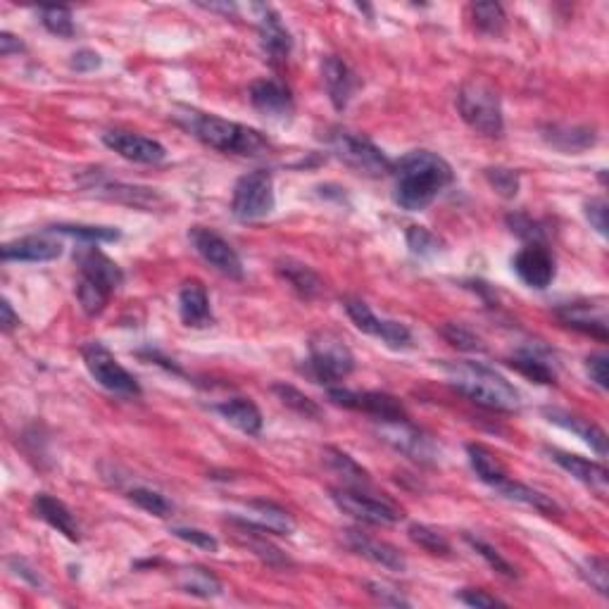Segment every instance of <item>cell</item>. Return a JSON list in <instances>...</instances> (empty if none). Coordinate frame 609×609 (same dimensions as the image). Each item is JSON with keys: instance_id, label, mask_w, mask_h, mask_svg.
Listing matches in <instances>:
<instances>
[{"instance_id": "6da1fadb", "label": "cell", "mask_w": 609, "mask_h": 609, "mask_svg": "<svg viewBox=\"0 0 609 609\" xmlns=\"http://www.w3.org/2000/svg\"><path fill=\"white\" fill-rule=\"evenodd\" d=\"M393 200L407 212L426 210L445 186L452 184L450 162L431 150H412L393 162Z\"/></svg>"}, {"instance_id": "7a4b0ae2", "label": "cell", "mask_w": 609, "mask_h": 609, "mask_svg": "<svg viewBox=\"0 0 609 609\" xmlns=\"http://www.w3.org/2000/svg\"><path fill=\"white\" fill-rule=\"evenodd\" d=\"M172 119L193 138H198L205 146L219 150V153L262 158L269 150V141L257 129H250L246 124L231 122V119H222L217 115H207V112L188 108V105H177L172 112Z\"/></svg>"}, {"instance_id": "3957f363", "label": "cell", "mask_w": 609, "mask_h": 609, "mask_svg": "<svg viewBox=\"0 0 609 609\" xmlns=\"http://www.w3.org/2000/svg\"><path fill=\"white\" fill-rule=\"evenodd\" d=\"M448 384L472 403L495 412H517L521 407L519 391L505 376L479 362H448L443 364Z\"/></svg>"}, {"instance_id": "277c9868", "label": "cell", "mask_w": 609, "mask_h": 609, "mask_svg": "<svg viewBox=\"0 0 609 609\" xmlns=\"http://www.w3.org/2000/svg\"><path fill=\"white\" fill-rule=\"evenodd\" d=\"M457 110L469 129L488 138H500L505 134V117L498 91L486 79L464 81L457 93Z\"/></svg>"}, {"instance_id": "5b68a950", "label": "cell", "mask_w": 609, "mask_h": 609, "mask_svg": "<svg viewBox=\"0 0 609 609\" xmlns=\"http://www.w3.org/2000/svg\"><path fill=\"white\" fill-rule=\"evenodd\" d=\"M326 143H329L331 153H334L345 167H350L357 174H364V177L372 179L393 174V160L376 146L372 138L355 134V131L348 129H334L326 136Z\"/></svg>"}, {"instance_id": "8992f818", "label": "cell", "mask_w": 609, "mask_h": 609, "mask_svg": "<svg viewBox=\"0 0 609 609\" xmlns=\"http://www.w3.org/2000/svg\"><path fill=\"white\" fill-rule=\"evenodd\" d=\"M355 372V355L343 338L329 331L310 338V355L305 362V374L315 384L334 386Z\"/></svg>"}, {"instance_id": "52a82bcc", "label": "cell", "mask_w": 609, "mask_h": 609, "mask_svg": "<svg viewBox=\"0 0 609 609\" xmlns=\"http://www.w3.org/2000/svg\"><path fill=\"white\" fill-rule=\"evenodd\" d=\"M274 177L267 169H255V172L243 174L236 181L234 196H231V212L241 222H257L274 212Z\"/></svg>"}, {"instance_id": "ba28073f", "label": "cell", "mask_w": 609, "mask_h": 609, "mask_svg": "<svg viewBox=\"0 0 609 609\" xmlns=\"http://www.w3.org/2000/svg\"><path fill=\"white\" fill-rule=\"evenodd\" d=\"M331 500L336 502V507L341 512L372 526H393L405 517L403 510L393 500L384 498V495L360 491V488L353 486L331 488Z\"/></svg>"}, {"instance_id": "9c48e42d", "label": "cell", "mask_w": 609, "mask_h": 609, "mask_svg": "<svg viewBox=\"0 0 609 609\" xmlns=\"http://www.w3.org/2000/svg\"><path fill=\"white\" fill-rule=\"evenodd\" d=\"M81 357H84L86 369L96 379V384L103 386L105 391L124 395V398H138L141 395V386H138L136 376L129 369H124L117 362V357L100 341L86 343L81 348Z\"/></svg>"}, {"instance_id": "30bf717a", "label": "cell", "mask_w": 609, "mask_h": 609, "mask_svg": "<svg viewBox=\"0 0 609 609\" xmlns=\"http://www.w3.org/2000/svg\"><path fill=\"white\" fill-rule=\"evenodd\" d=\"M329 400L345 410H357L374 417L376 422H400L407 417L405 405L395 395L381 391H350V388L329 386Z\"/></svg>"}, {"instance_id": "8fae6325", "label": "cell", "mask_w": 609, "mask_h": 609, "mask_svg": "<svg viewBox=\"0 0 609 609\" xmlns=\"http://www.w3.org/2000/svg\"><path fill=\"white\" fill-rule=\"evenodd\" d=\"M188 241L196 248V253L210 265L215 272L229 276V279L241 281L243 279V262L241 255L236 253V248L226 241L224 236H219L215 229H207V226H193L188 231Z\"/></svg>"}, {"instance_id": "7c38bea8", "label": "cell", "mask_w": 609, "mask_h": 609, "mask_svg": "<svg viewBox=\"0 0 609 609\" xmlns=\"http://www.w3.org/2000/svg\"><path fill=\"white\" fill-rule=\"evenodd\" d=\"M379 436L400 455L410 457L414 462L433 464L438 460V448L433 443L429 433L417 429L410 419H400V422H379Z\"/></svg>"}, {"instance_id": "4fadbf2b", "label": "cell", "mask_w": 609, "mask_h": 609, "mask_svg": "<svg viewBox=\"0 0 609 609\" xmlns=\"http://www.w3.org/2000/svg\"><path fill=\"white\" fill-rule=\"evenodd\" d=\"M343 307L362 334L379 338V341H384L386 345H391V348H395V350L410 348L412 345V331L407 329L405 324L393 322V319H379L372 312V307L364 303V300L343 298Z\"/></svg>"}, {"instance_id": "5bb4252c", "label": "cell", "mask_w": 609, "mask_h": 609, "mask_svg": "<svg viewBox=\"0 0 609 609\" xmlns=\"http://www.w3.org/2000/svg\"><path fill=\"white\" fill-rule=\"evenodd\" d=\"M103 143L115 150L119 158L136 162V165H160L167 158V150L160 141L134 134V131L110 129L103 134Z\"/></svg>"}, {"instance_id": "9a60e30c", "label": "cell", "mask_w": 609, "mask_h": 609, "mask_svg": "<svg viewBox=\"0 0 609 609\" xmlns=\"http://www.w3.org/2000/svg\"><path fill=\"white\" fill-rule=\"evenodd\" d=\"M253 10L262 50H265V55L272 65H284L293 50V39L284 27V22H281L279 12L269 8V5H253Z\"/></svg>"}, {"instance_id": "2e32d148", "label": "cell", "mask_w": 609, "mask_h": 609, "mask_svg": "<svg viewBox=\"0 0 609 609\" xmlns=\"http://www.w3.org/2000/svg\"><path fill=\"white\" fill-rule=\"evenodd\" d=\"M514 272L521 281H524L529 288H548L552 281H555L557 267H555V257L545 246H538V243H529L526 248H521L512 260Z\"/></svg>"}, {"instance_id": "e0dca14e", "label": "cell", "mask_w": 609, "mask_h": 609, "mask_svg": "<svg viewBox=\"0 0 609 609\" xmlns=\"http://www.w3.org/2000/svg\"><path fill=\"white\" fill-rule=\"evenodd\" d=\"M74 262L79 267V279L91 281L108 293H115L124 284V272L115 260H110L103 250L96 246H84L74 253Z\"/></svg>"}, {"instance_id": "ac0fdd59", "label": "cell", "mask_w": 609, "mask_h": 609, "mask_svg": "<svg viewBox=\"0 0 609 609\" xmlns=\"http://www.w3.org/2000/svg\"><path fill=\"white\" fill-rule=\"evenodd\" d=\"M250 103L257 112L272 119H288L293 115L291 89L279 79H260L250 86Z\"/></svg>"}, {"instance_id": "d6986e66", "label": "cell", "mask_w": 609, "mask_h": 609, "mask_svg": "<svg viewBox=\"0 0 609 609\" xmlns=\"http://www.w3.org/2000/svg\"><path fill=\"white\" fill-rule=\"evenodd\" d=\"M555 317L560 319L569 329L581 331V334L598 338V341H607V312L605 305L593 303H567L555 310Z\"/></svg>"}, {"instance_id": "ffe728a7", "label": "cell", "mask_w": 609, "mask_h": 609, "mask_svg": "<svg viewBox=\"0 0 609 609\" xmlns=\"http://www.w3.org/2000/svg\"><path fill=\"white\" fill-rule=\"evenodd\" d=\"M345 543H348V548L357 552V555L364 557V560L379 564V567H384L388 571H405L407 569V560L405 555L398 548H393L391 543L379 541V538H372L369 533H362L357 529H348L345 531Z\"/></svg>"}, {"instance_id": "44dd1931", "label": "cell", "mask_w": 609, "mask_h": 609, "mask_svg": "<svg viewBox=\"0 0 609 609\" xmlns=\"http://www.w3.org/2000/svg\"><path fill=\"white\" fill-rule=\"evenodd\" d=\"M548 455L552 462L560 464L564 472L574 476L576 481H581L583 486H588L590 491L598 493L600 498H605L607 486H609V474L600 462H590V460H586V457L571 455V452H564L557 448H548Z\"/></svg>"}, {"instance_id": "7402d4cb", "label": "cell", "mask_w": 609, "mask_h": 609, "mask_svg": "<svg viewBox=\"0 0 609 609\" xmlns=\"http://www.w3.org/2000/svg\"><path fill=\"white\" fill-rule=\"evenodd\" d=\"M322 79L331 105L336 110L348 108L350 98L357 91V77L353 69L345 65L341 58H336V55H326L322 60Z\"/></svg>"}, {"instance_id": "603a6c76", "label": "cell", "mask_w": 609, "mask_h": 609, "mask_svg": "<svg viewBox=\"0 0 609 609\" xmlns=\"http://www.w3.org/2000/svg\"><path fill=\"white\" fill-rule=\"evenodd\" d=\"M179 317L181 322L191 329H205L212 326L215 317H212L210 295H207L205 286L200 281H186L179 291Z\"/></svg>"}, {"instance_id": "cb8c5ba5", "label": "cell", "mask_w": 609, "mask_h": 609, "mask_svg": "<svg viewBox=\"0 0 609 609\" xmlns=\"http://www.w3.org/2000/svg\"><path fill=\"white\" fill-rule=\"evenodd\" d=\"M31 507H34L36 517L46 521L48 526H53V529L62 533L67 541H72V543L81 541V529H79L77 519H74L72 510H69L65 502L53 498V495H48V493H36Z\"/></svg>"}, {"instance_id": "d4e9b609", "label": "cell", "mask_w": 609, "mask_h": 609, "mask_svg": "<svg viewBox=\"0 0 609 609\" xmlns=\"http://www.w3.org/2000/svg\"><path fill=\"white\" fill-rule=\"evenodd\" d=\"M0 253L5 262H50L62 255V246L48 236H24L5 243Z\"/></svg>"}, {"instance_id": "484cf974", "label": "cell", "mask_w": 609, "mask_h": 609, "mask_svg": "<svg viewBox=\"0 0 609 609\" xmlns=\"http://www.w3.org/2000/svg\"><path fill=\"white\" fill-rule=\"evenodd\" d=\"M276 274L281 276V281H286L291 286L293 293H298L303 300H315L319 293L324 291L322 279L315 269H310L303 262L293 260V257H281L276 262Z\"/></svg>"}, {"instance_id": "4316f807", "label": "cell", "mask_w": 609, "mask_h": 609, "mask_svg": "<svg viewBox=\"0 0 609 609\" xmlns=\"http://www.w3.org/2000/svg\"><path fill=\"white\" fill-rule=\"evenodd\" d=\"M229 524L236 529L238 541L246 545L250 552H255L262 562H267L269 567H279V564L284 567V564H288V557H284V552L267 541L265 529H260V526H255L253 521L248 519H229Z\"/></svg>"}, {"instance_id": "83f0119b", "label": "cell", "mask_w": 609, "mask_h": 609, "mask_svg": "<svg viewBox=\"0 0 609 609\" xmlns=\"http://www.w3.org/2000/svg\"><path fill=\"white\" fill-rule=\"evenodd\" d=\"M543 414L548 417L550 424H557V426H562V429L576 433V436H579L583 443L590 445V450L598 452V457L607 455V436H605V431L600 429V426L590 424L588 419L576 417V414L557 410V407H552V410H550V407H545Z\"/></svg>"}, {"instance_id": "f1b7e54d", "label": "cell", "mask_w": 609, "mask_h": 609, "mask_svg": "<svg viewBox=\"0 0 609 609\" xmlns=\"http://www.w3.org/2000/svg\"><path fill=\"white\" fill-rule=\"evenodd\" d=\"M250 519L255 526L265 529L267 533H276V536H291L295 531V519L286 507L276 505L272 500H250L248 502Z\"/></svg>"}, {"instance_id": "f546056e", "label": "cell", "mask_w": 609, "mask_h": 609, "mask_svg": "<svg viewBox=\"0 0 609 609\" xmlns=\"http://www.w3.org/2000/svg\"><path fill=\"white\" fill-rule=\"evenodd\" d=\"M545 143L562 153H583L598 143V134L590 127H569V124H548L543 129Z\"/></svg>"}, {"instance_id": "4dcf8cb0", "label": "cell", "mask_w": 609, "mask_h": 609, "mask_svg": "<svg viewBox=\"0 0 609 609\" xmlns=\"http://www.w3.org/2000/svg\"><path fill=\"white\" fill-rule=\"evenodd\" d=\"M219 417L226 419L231 426H236L238 431L246 433V436H260L262 431V412L253 400L248 398H229L215 405Z\"/></svg>"}, {"instance_id": "1f68e13d", "label": "cell", "mask_w": 609, "mask_h": 609, "mask_svg": "<svg viewBox=\"0 0 609 609\" xmlns=\"http://www.w3.org/2000/svg\"><path fill=\"white\" fill-rule=\"evenodd\" d=\"M495 491H498L502 498H507L512 502H521V505L533 507L536 512L548 514V517H552V514H555V517H557V514H562V507L557 505V502L552 500L550 495L536 491V488H531V486H524V483H519V481L507 479L505 483H500Z\"/></svg>"}, {"instance_id": "d6a6232c", "label": "cell", "mask_w": 609, "mask_h": 609, "mask_svg": "<svg viewBox=\"0 0 609 609\" xmlns=\"http://www.w3.org/2000/svg\"><path fill=\"white\" fill-rule=\"evenodd\" d=\"M467 455H469V464H472L474 474L479 476V479L486 483V486L498 488L500 483H505L507 479H510L505 464H502L498 457H495L493 452L486 448V445L469 443L467 445Z\"/></svg>"}, {"instance_id": "836d02e7", "label": "cell", "mask_w": 609, "mask_h": 609, "mask_svg": "<svg viewBox=\"0 0 609 609\" xmlns=\"http://www.w3.org/2000/svg\"><path fill=\"white\" fill-rule=\"evenodd\" d=\"M507 364H510L512 369H517L521 376H526V379L533 381V384L550 386V384H555V379H557L555 369H552L550 364L536 353V350H521V353H514Z\"/></svg>"}, {"instance_id": "e575fe53", "label": "cell", "mask_w": 609, "mask_h": 609, "mask_svg": "<svg viewBox=\"0 0 609 609\" xmlns=\"http://www.w3.org/2000/svg\"><path fill=\"white\" fill-rule=\"evenodd\" d=\"M55 234H65L77 238L84 246H98V243H115L122 238L117 226H96V224H55L50 226Z\"/></svg>"}, {"instance_id": "d590c367", "label": "cell", "mask_w": 609, "mask_h": 609, "mask_svg": "<svg viewBox=\"0 0 609 609\" xmlns=\"http://www.w3.org/2000/svg\"><path fill=\"white\" fill-rule=\"evenodd\" d=\"M181 590L196 598H217L222 595V583L212 571L203 567H191L181 574Z\"/></svg>"}, {"instance_id": "8d00e7d4", "label": "cell", "mask_w": 609, "mask_h": 609, "mask_svg": "<svg viewBox=\"0 0 609 609\" xmlns=\"http://www.w3.org/2000/svg\"><path fill=\"white\" fill-rule=\"evenodd\" d=\"M464 541L472 545V550L476 552V555H479L481 560H486L488 567H491L498 576H502V579H507V581L519 579L517 567H514L510 560H505V557L500 555V550L493 548L491 543H486L479 536H472V533H467V536H464Z\"/></svg>"}, {"instance_id": "74e56055", "label": "cell", "mask_w": 609, "mask_h": 609, "mask_svg": "<svg viewBox=\"0 0 609 609\" xmlns=\"http://www.w3.org/2000/svg\"><path fill=\"white\" fill-rule=\"evenodd\" d=\"M474 27L486 36H502L507 29V15L500 3H474L472 5Z\"/></svg>"}, {"instance_id": "f35d334b", "label": "cell", "mask_w": 609, "mask_h": 609, "mask_svg": "<svg viewBox=\"0 0 609 609\" xmlns=\"http://www.w3.org/2000/svg\"><path fill=\"white\" fill-rule=\"evenodd\" d=\"M272 393L276 398L284 403L288 410H293L295 414H300V417L305 419H322V407H319L315 400L310 398V395H305L303 391H298L295 386L288 384H274Z\"/></svg>"}, {"instance_id": "ab89813d", "label": "cell", "mask_w": 609, "mask_h": 609, "mask_svg": "<svg viewBox=\"0 0 609 609\" xmlns=\"http://www.w3.org/2000/svg\"><path fill=\"white\" fill-rule=\"evenodd\" d=\"M324 455H326V462L331 464V469L341 474L348 486H353V488L369 486V474L364 472V469L353 460V457L345 455V452H341L338 448H326Z\"/></svg>"}, {"instance_id": "60d3db41", "label": "cell", "mask_w": 609, "mask_h": 609, "mask_svg": "<svg viewBox=\"0 0 609 609\" xmlns=\"http://www.w3.org/2000/svg\"><path fill=\"white\" fill-rule=\"evenodd\" d=\"M129 500L134 502L136 507H141L143 512L153 514V517H160V519L169 517L174 510L172 502H169L162 493L153 491V488H131Z\"/></svg>"}, {"instance_id": "b9f144b4", "label": "cell", "mask_w": 609, "mask_h": 609, "mask_svg": "<svg viewBox=\"0 0 609 609\" xmlns=\"http://www.w3.org/2000/svg\"><path fill=\"white\" fill-rule=\"evenodd\" d=\"M410 538L412 543H417L419 548L429 552V555H441V557H448L450 555V543L448 538L443 536V533H438L436 529H431V526H424V524H412L410 526Z\"/></svg>"}, {"instance_id": "7bdbcfd3", "label": "cell", "mask_w": 609, "mask_h": 609, "mask_svg": "<svg viewBox=\"0 0 609 609\" xmlns=\"http://www.w3.org/2000/svg\"><path fill=\"white\" fill-rule=\"evenodd\" d=\"M110 295L112 293H108L105 288H100L96 284H91V281H86V279L77 281V300H79L81 310H84L89 317H98L100 312L108 307Z\"/></svg>"}, {"instance_id": "ee69618b", "label": "cell", "mask_w": 609, "mask_h": 609, "mask_svg": "<svg viewBox=\"0 0 609 609\" xmlns=\"http://www.w3.org/2000/svg\"><path fill=\"white\" fill-rule=\"evenodd\" d=\"M41 24L53 36H60V39H72L74 36V20L69 8H60V5L41 8Z\"/></svg>"}, {"instance_id": "f6af8a7d", "label": "cell", "mask_w": 609, "mask_h": 609, "mask_svg": "<svg viewBox=\"0 0 609 609\" xmlns=\"http://www.w3.org/2000/svg\"><path fill=\"white\" fill-rule=\"evenodd\" d=\"M579 574L583 576V581H586L590 588H595L602 598H607L609 595V581H607L609 567H607L605 557H586V560L581 562Z\"/></svg>"}, {"instance_id": "bcb514c9", "label": "cell", "mask_w": 609, "mask_h": 609, "mask_svg": "<svg viewBox=\"0 0 609 609\" xmlns=\"http://www.w3.org/2000/svg\"><path fill=\"white\" fill-rule=\"evenodd\" d=\"M441 334L445 341H448L450 345H455L457 350H467V353H481L483 350V343L481 338L474 334L469 326H464L460 322H448L443 324Z\"/></svg>"}, {"instance_id": "7dc6e473", "label": "cell", "mask_w": 609, "mask_h": 609, "mask_svg": "<svg viewBox=\"0 0 609 609\" xmlns=\"http://www.w3.org/2000/svg\"><path fill=\"white\" fill-rule=\"evenodd\" d=\"M407 246H410L414 255L433 257L441 253V238L431 234L426 226H410L407 229Z\"/></svg>"}, {"instance_id": "c3c4849f", "label": "cell", "mask_w": 609, "mask_h": 609, "mask_svg": "<svg viewBox=\"0 0 609 609\" xmlns=\"http://www.w3.org/2000/svg\"><path fill=\"white\" fill-rule=\"evenodd\" d=\"M486 179L502 198H514L519 193V172L510 167H488Z\"/></svg>"}, {"instance_id": "681fc988", "label": "cell", "mask_w": 609, "mask_h": 609, "mask_svg": "<svg viewBox=\"0 0 609 609\" xmlns=\"http://www.w3.org/2000/svg\"><path fill=\"white\" fill-rule=\"evenodd\" d=\"M507 224H510V229L514 231V234H517L519 238H524V241L538 243V246H543V243H545L543 224H538L536 219L524 215V212H517V215H507Z\"/></svg>"}, {"instance_id": "f907efd6", "label": "cell", "mask_w": 609, "mask_h": 609, "mask_svg": "<svg viewBox=\"0 0 609 609\" xmlns=\"http://www.w3.org/2000/svg\"><path fill=\"white\" fill-rule=\"evenodd\" d=\"M364 588H367V593L372 595L376 602H381V605H388V607H410L412 605V602L407 600L398 588L391 586V583L367 581L364 583Z\"/></svg>"}, {"instance_id": "816d5d0a", "label": "cell", "mask_w": 609, "mask_h": 609, "mask_svg": "<svg viewBox=\"0 0 609 609\" xmlns=\"http://www.w3.org/2000/svg\"><path fill=\"white\" fill-rule=\"evenodd\" d=\"M174 538H179V541H184L188 545H196V548L205 550V552H217L219 543L217 538L212 536V533H207L203 529H193V526H174L172 531Z\"/></svg>"}, {"instance_id": "f5cc1de1", "label": "cell", "mask_w": 609, "mask_h": 609, "mask_svg": "<svg viewBox=\"0 0 609 609\" xmlns=\"http://www.w3.org/2000/svg\"><path fill=\"white\" fill-rule=\"evenodd\" d=\"M583 212H586V219L590 222L598 234L605 238L607 236V200L605 198H593L583 205Z\"/></svg>"}, {"instance_id": "db71d44e", "label": "cell", "mask_w": 609, "mask_h": 609, "mask_svg": "<svg viewBox=\"0 0 609 609\" xmlns=\"http://www.w3.org/2000/svg\"><path fill=\"white\" fill-rule=\"evenodd\" d=\"M457 600L464 602V605H469V607H505L507 605L505 600L495 598V595L486 593V590H481V588H464L457 593Z\"/></svg>"}, {"instance_id": "11a10c76", "label": "cell", "mask_w": 609, "mask_h": 609, "mask_svg": "<svg viewBox=\"0 0 609 609\" xmlns=\"http://www.w3.org/2000/svg\"><path fill=\"white\" fill-rule=\"evenodd\" d=\"M586 372L590 376V381H593L595 386L600 388V391H607V355L605 353H595L586 357Z\"/></svg>"}, {"instance_id": "9f6ffc18", "label": "cell", "mask_w": 609, "mask_h": 609, "mask_svg": "<svg viewBox=\"0 0 609 609\" xmlns=\"http://www.w3.org/2000/svg\"><path fill=\"white\" fill-rule=\"evenodd\" d=\"M100 65H103V58H100V53H96V50L91 48H81L77 50V53L72 55V60H69V67L74 69V72H93V69H98Z\"/></svg>"}, {"instance_id": "6f0895ef", "label": "cell", "mask_w": 609, "mask_h": 609, "mask_svg": "<svg viewBox=\"0 0 609 609\" xmlns=\"http://www.w3.org/2000/svg\"><path fill=\"white\" fill-rule=\"evenodd\" d=\"M8 564H10V569H15V574H17V576H22V579L27 581V583H31V586H34V588H41V586H43L39 571L31 569L29 564L24 562V560H15V557H12V560H10Z\"/></svg>"}, {"instance_id": "680465c9", "label": "cell", "mask_w": 609, "mask_h": 609, "mask_svg": "<svg viewBox=\"0 0 609 609\" xmlns=\"http://www.w3.org/2000/svg\"><path fill=\"white\" fill-rule=\"evenodd\" d=\"M24 43L17 39L15 34H10V31H3V34H0V55H3V58H10V55H20V53H24Z\"/></svg>"}, {"instance_id": "91938a15", "label": "cell", "mask_w": 609, "mask_h": 609, "mask_svg": "<svg viewBox=\"0 0 609 609\" xmlns=\"http://www.w3.org/2000/svg\"><path fill=\"white\" fill-rule=\"evenodd\" d=\"M20 324H22L20 315H15L10 300L3 298V303H0V326H3V331H5V334H10V331L17 329Z\"/></svg>"}]
</instances>
